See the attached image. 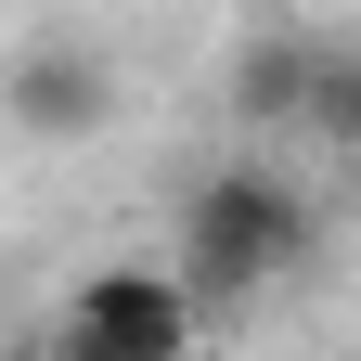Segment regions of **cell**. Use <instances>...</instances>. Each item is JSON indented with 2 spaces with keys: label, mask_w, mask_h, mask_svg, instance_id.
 <instances>
[{
  "label": "cell",
  "mask_w": 361,
  "mask_h": 361,
  "mask_svg": "<svg viewBox=\"0 0 361 361\" xmlns=\"http://www.w3.org/2000/svg\"><path fill=\"white\" fill-rule=\"evenodd\" d=\"M297 129H323L336 155H361V52H323V65H310V116Z\"/></svg>",
  "instance_id": "cell-5"
},
{
  "label": "cell",
  "mask_w": 361,
  "mask_h": 361,
  "mask_svg": "<svg viewBox=\"0 0 361 361\" xmlns=\"http://www.w3.org/2000/svg\"><path fill=\"white\" fill-rule=\"evenodd\" d=\"M207 310L168 284V258H104L65 284V323H52V361H194Z\"/></svg>",
  "instance_id": "cell-2"
},
{
  "label": "cell",
  "mask_w": 361,
  "mask_h": 361,
  "mask_svg": "<svg viewBox=\"0 0 361 361\" xmlns=\"http://www.w3.org/2000/svg\"><path fill=\"white\" fill-rule=\"evenodd\" d=\"M297 258H310V194L271 155L207 168L194 194H180V219H168V284L194 310H245L271 284H297Z\"/></svg>",
  "instance_id": "cell-1"
},
{
  "label": "cell",
  "mask_w": 361,
  "mask_h": 361,
  "mask_svg": "<svg viewBox=\"0 0 361 361\" xmlns=\"http://www.w3.org/2000/svg\"><path fill=\"white\" fill-rule=\"evenodd\" d=\"M0 129L13 142H90V129H116V52L65 39V26L13 39L0 52Z\"/></svg>",
  "instance_id": "cell-3"
},
{
  "label": "cell",
  "mask_w": 361,
  "mask_h": 361,
  "mask_svg": "<svg viewBox=\"0 0 361 361\" xmlns=\"http://www.w3.org/2000/svg\"><path fill=\"white\" fill-rule=\"evenodd\" d=\"M310 65H323V39H258V52H233V129H297L310 116Z\"/></svg>",
  "instance_id": "cell-4"
}]
</instances>
